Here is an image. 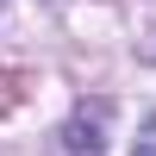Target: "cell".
Masks as SVG:
<instances>
[{"label": "cell", "instance_id": "1", "mask_svg": "<svg viewBox=\"0 0 156 156\" xmlns=\"http://www.w3.org/2000/svg\"><path fill=\"white\" fill-rule=\"evenodd\" d=\"M106 112H112L106 100L81 106L69 125H62V150H69V156H100V150H106V137H100V131H106Z\"/></svg>", "mask_w": 156, "mask_h": 156}, {"label": "cell", "instance_id": "2", "mask_svg": "<svg viewBox=\"0 0 156 156\" xmlns=\"http://www.w3.org/2000/svg\"><path fill=\"white\" fill-rule=\"evenodd\" d=\"M131 156H156V119H144V131H137V144H131Z\"/></svg>", "mask_w": 156, "mask_h": 156}]
</instances>
